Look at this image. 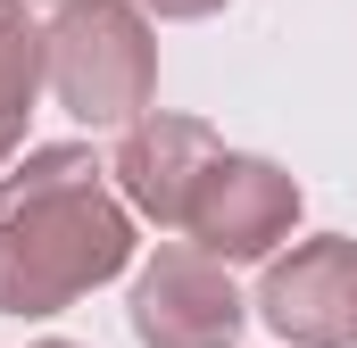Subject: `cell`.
Returning a JSON list of instances; mask_svg holds the SVG:
<instances>
[{"label":"cell","mask_w":357,"mask_h":348,"mask_svg":"<svg viewBox=\"0 0 357 348\" xmlns=\"http://www.w3.org/2000/svg\"><path fill=\"white\" fill-rule=\"evenodd\" d=\"M133 265V216L100 191L91 150L59 141L0 166V315H59Z\"/></svg>","instance_id":"6da1fadb"},{"label":"cell","mask_w":357,"mask_h":348,"mask_svg":"<svg viewBox=\"0 0 357 348\" xmlns=\"http://www.w3.org/2000/svg\"><path fill=\"white\" fill-rule=\"evenodd\" d=\"M50 91L75 125H133L158 91V42L125 0H67L50 25Z\"/></svg>","instance_id":"7a4b0ae2"},{"label":"cell","mask_w":357,"mask_h":348,"mask_svg":"<svg viewBox=\"0 0 357 348\" xmlns=\"http://www.w3.org/2000/svg\"><path fill=\"white\" fill-rule=\"evenodd\" d=\"M291 224H299V182L282 166H266V158H233V150L208 158L199 191H191V216H183V232L225 265L274 258V241Z\"/></svg>","instance_id":"3957f363"},{"label":"cell","mask_w":357,"mask_h":348,"mask_svg":"<svg viewBox=\"0 0 357 348\" xmlns=\"http://www.w3.org/2000/svg\"><path fill=\"white\" fill-rule=\"evenodd\" d=\"M133 340L142 348H233L241 340V290L208 249H158L133 282Z\"/></svg>","instance_id":"277c9868"},{"label":"cell","mask_w":357,"mask_h":348,"mask_svg":"<svg viewBox=\"0 0 357 348\" xmlns=\"http://www.w3.org/2000/svg\"><path fill=\"white\" fill-rule=\"evenodd\" d=\"M258 315L291 348H349L357 340V241L316 232L291 258H274L258 282Z\"/></svg>","instance_id":"5b68a950"},{"label":"cell","mask_w":357,"mask_h":348,"mask_svg":"<svg viewBox=\"0 0 357 348\" xmlns=\"http://www.w3.org/2000/svg\"><path fill=\"white\" fill-rule=\"evenodd\" d=\"M208 158H216V133H208L199 116H133L108 174H116V191H125L142 216L183 224V216H191V191H199V174H208Z\"/></svg>","instance_id":"8992f818"},{"label":"cell","mask_w":357,"mask_h":348,"mask_svg":"<svg viewBox=\"0 0 357 348\" xmlns=\"http://www.w3.org/2000/svg\"><path fill=\"white\" fill-rule=\"evenodd\" d=\"M42 84H50V33L25 17V0H0V166L17 158Z\"/></svg>","instance_id":"52a82bcc"},{"label":"cell","mask_w":357,"mask_h":348,"mask_svg":"<svg viewBox=\"0 0 357 348\" xmlns=\"http://www.w3.org/2000/svg\"><path fill=\"white\" fill-rule=\"evenodd\" d=\"M142 8H150V17H216L225 0H142Z\"/></svg>","instance_id":"ba28073f"},{"label":"cell","mask_w":357,"mask_h":348,"mask_svg":"<svg viewBox=\"0 0 357 348\" xmlns=\"http://www.w3.org/2000/svg\"><path fill=\"white\" fill-rule=\"evenodd\" d=\"M42 348H75V340H42Z\"/></svg>","instance_id":"9c48e42d"},{"label":"cell","mask_w":357,"mask_h":348,"mask_svg":"<svg viewBox=\"0 0 357 348\" xmlns=\"http://www.w3.org/2000/svg\"><path fill=\"white\" fill-rule=\"evenodd\" d=\"M59 8H67V0H59Z\"/></svg>","instance_id":"30bf717a"}]
</instances>
